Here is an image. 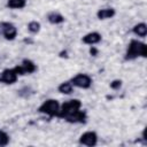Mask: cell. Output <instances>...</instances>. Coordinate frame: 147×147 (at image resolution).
Here are the masks:
<instances>
[{
    "label": "cell",
    "mask_w": 147,
    "mask_h": 147,
    "mask_svg": "<svg viewBox=\"0 0 147 147\" xmlns=\"http://www.w3.org/2000/svg\"><path fill=\"white\" fill-rule=\"evenodd\" d=\"M74 85L70 83V80H65L59 84L57 86V92L64 95H70L71 93H74Z\"/></svg>",
    "instance_id": "5bb4252c"
},
{
    "label": "cell",
    "mask_w": 147,
    "mask_h": 147,
    "mask_svg": "<svg viewBox=\"0 0 147 147\" xmlns=\"http://www.w3.org/2000/svg\"><path fill=\"white\" fill-rule=\"evenodd\" d=\"M60 106H61V103L56 99H46L38 107L37 111L39 114L46 115L48 117H57L59 111H60Z\"/></svg>",
    "instance_id": "7a4b0ae2"
},
{
    "label": "cell",
    "mask_w": 147,
    "mask_h": 147,
    "mask_svg": "<svg viewBox=\"0 0 147 147\" xmlns=\"http://www.w3.org/2000/svg\"><path fill=\"white\" fill-rule=\"evenodd\" d=\"M139 57H142V59L147 57V46L141 40L131 39L126 46V49L124 53V60L134 61Z\"/></svg>",
    "instance_id": "6da1fadb"
},
{
    "label": "cell",
    "mask_w": 147,
    "mask_h": 147,
    "mask_svg": "<svg viewBox=\"0 0 147 147\" xmlns=\"http://www.w3.org/2000/svg\"><path fill=\"white\" fill-rule=\"evenodd\" d=\"M98 141H99V136L93 130L83 132L78 138V144L86 147H94L98 145Z\"/></svg>",
    "instance_id": "52a82bcc"
},
{
    "label": "cell",
    "mask_w": 147,
    "mask_h": 147,
    "mask_svg": "<svg viewBox=\"0 0 147 147\" xmlns=\"http://www.w3.org/2000/svg\"><path fill=\"white\" fill-rule=\"evenodd\" d=\"M99 54V49L93 45V46H90V55L91 56H96Z\"/></svg>",
    "instance_id": "d6986e66"
},
{
    "label": "cell",
    "mask_w": 147,
    "mask_h": 147,
    "mask_svg": "<svg viewBox=\"0 0 147 147\" xmlns=\"http://www.w3.org/2000/svg\"><path fill=\"white\" fill-rule=\"evenodd\" d=\"M18 75L16 72V70L13 68H6L2 71H0V84H5V85H13L17 82L18 79Z\"/></svg>",
    "instance_id": "ba28073f"
},
{
    "label": "cell",
    "mask_w": 147,
    "mask_h": 147,
    "mask_svg": "<svg viewBox=\"0 0 147 147\" xmlns=\"http://www.w3.org/2000/svg\"><path fill=\"white\" fill-rule=\"evenodd\" d=\"M82 109V101L79 99H70L64 101L61 106H60V111L57 115V118H62L64 119L67 116L71 115L72 113Z\"/></svg>",
    "instance_id": "3957f363"
},
{
    "label": "cell",
    "mask_w": 147,
    "mask_h": 147,
    "mask_svg": "<svg viewBox=\"0 0 147 147\" xmlns=\"http://www.w3.org/2000/svg\"><path fill=\"white\" fill-rule=\"evenodd\" d=\"M46 18H47L48 23H51V24H53V25L62 24V23H64V21H65V17H64L61 13L55 11V10L49 11V13L46 15Z\"/></svg>",
    "instance_id": "7c38bea8"
},
{
    "label": "cell",
    "mask_w": 147,
    "mask_h": 147,
    "mask_svg": "<svg viewBox=\"0 0 147 147\" xmlns=\"http://www.w3.org/2000/svg\"><path fill=\"white\" fill-rule=\"evenodd\" d=\"M26 0H7L6 7L9 9H23L26 7Z\"/></svg>",
    "instance_id": "9a60e30c"
},
{
    "label": "cell",
    "mask_w": 147,
    "mask_h": 147,
    "mask_svg": "<svg viewBox=\"0 0 147 147\" xmlns=\"http://www.w3.org/2000/svg\"><path fill=\"white\" fill-rule=\"evenodd\" d=\"M17 33H18V30L16 25L13 24L11 22H6V21L0 22V37L1 38H3L7 41H13L16 39Z\"/></svg>",
    "instance_id": "277c9868"
},
{
    "label": "cell",
    "mask_w": 147,
    "mask_h": 147,
    "mask_svg": "<svg viewBox=\"0 0 147 147\" xmlns=\"http://www.w3.org/2000/svg\"><path fill=\"white\" fill-rule=\"evenodd\" d=\"M131 32L138 38H145L147 36V24L145 22H139L132 26Z\"/></svg>",
    "instance_id": "4fadbf2b"
},
{
    "label": "cell",
    "mask_w": 147,
    "mask_h": 147,
    "mask_svg": "<svg viewBox=\"0 0 147 147\" xmlns=\"http://www.w3.org/2000/svg\"><path fill=\"white\" fill-rule=\"evenodd\" d=\"M116 15V9L113 7H105V8H100L96 11V18L100 21H106V20H110L113 17H115Z\"/></svg>",
    "instance_id": "8fae6325"
},
{
    "label": "cell",
    "mask_w": 147,
    "mask_h": 147,
    "mask_svg": "<svg viewBox=\"0 0 147 147\" xmlns=\"http://www.w3.org/2000/svg\"><path fill=\"white\" fill-rule=\"evenodd\" d=\"M70 83L74 85V87L82 88V90H88L93 84V79L88 74L78 72L70 78Z\"/></svg>",
    "instance_id": "5b68a950"
},
{
    "label": "cell",
    "mask_w": 147,
    "mask_h": 147,
    "mask_svg": "<svg viewBox=\"0 0 147 147\" xmlns=\"http://www.w3.org/2000/svg\"><path fill=\"white\" fill-rule=\"evenodd\" d=\"M26 28H28V31H29L31 34H37V33H39V31L41 30V24H40V22L33 20V21H30V22L28 23Z\"/></svg>",
    "instance_id": "2e32d148"
},
{
    "label": "cell",
    "mask_w": 147,
    "mask_h": 147,
    "mask_svg": "<svg viewBox=\"0 0 147 147\" xmlns=\"http://www.w3.org/2000/svg\"><path fill=\"white\" fill-rule=\"evenodd\" d=\"M122 85H123L122 79H114V80L110 82L109 87H110L111 90H114V91H117V90H119V88L122 87Z\"/></svg>",
    "instance_id": "ac0fdd59"
},
{
    "label": "cell",
    "mask_w": 147,
    "mask_h": 147,
    "mask_svg": "<svg viewBox=\"0 0 147 147\" xmlns=\"http://www.w3.org/2000/svg\"><path fill=\"white\" fill-rule=\"evenodd\" d=\"M9 141H10V136L5 130H0V147L7 146Z\"/></svg>",
    "instance_id": "e0dca14e"
},
{
    "label": "cell",
    "mask_w": 147,
    "mask_h": 147,
    "mask_svg": "<svg viewBox=\"0 0 147 147\" xmlns=\"http://www.w3.org/2000/svg\"><path fill=\"white\" fill-rule=\"evenodd\" d=\"M102 40V34L98 31H91L85 33L82 37V42L88 46H93V45H98L99 42H101Z\"/></svg>",
    "instance_id": "30bf717a"
},
{
    "label": "cell",
    "mask_w": 147,
    "mask_h": 147,
    "mask_svg": "<svg viewBox=\"0 0 147 147\" xmlns=\"http://www.w3.org/2000/svg\"><path fill=\"white\" fill-rule=\"evenodd\" d=\"M18 76H25V75H32L38 70L37 64L31 59H23L20 64H16L14 67Z\"/></svg>",
    "instance_id": "8992f818"
},
{
    "label": "cell",
    "mask_w": 147,
    "mask_h": 147,
    "mask_svg": "<svg viewBox=\"0 0 147 147\" xmlns=\"http://www.w3.org/2000/svg\"><path fill=\"white\" fill-rule=\"evenodd\" d=\"M64 121L70 124H85L87 122V113H86V110L79 109V110L72 113L71 115L67 116L64 118Z\"/></svg>",
    "instance_id": "9c48e42d"
}]
</instances>
